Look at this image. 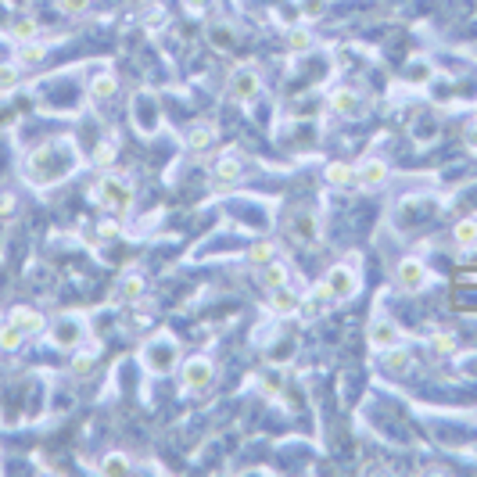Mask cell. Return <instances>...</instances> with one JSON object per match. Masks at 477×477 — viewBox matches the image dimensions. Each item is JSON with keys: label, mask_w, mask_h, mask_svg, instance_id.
<instances>
[{"label": "cell", "mask_w": 477, "mask_h": 477, "mask_svg": "<svg viewBox=\"0 0 477 477\" xmlns=\"http://www.w3.org/2000/svg\"><path fill=\"white\" fill-rule=\"evenodd\" d=\"M93 366H97L93 352H76V355H72V362H69L72 377H90V374H93Z\"/></svg>", "instance_id": "cell-30"}, {"label": "cell", "mask_w": 477, "mask_h": 477, "mask_svg": "<svg viewBox=\"0 0 477 477\" xmlns=\"http://www.w3.org/2000/svg\"><path fill=\"white\" fill-rule=\"evenodd\" d=\"M277 258V241H255L251 248H248V262L258 270V266H266V262H273Z\"/></svg>", "instance_id": "cell-21"}, {"label": "cell", "mask_w": 477, "mask_h": 477, "mask_svg": "<svg viewBox=\"0 0 477 477\" xmlns=\"http://www.w3.org/2000/svg\"><path fill=\"white\" fill-rule=\"evenodd\" d=\"M463 266H470V270H477V244H470V248H463Z\"/></svg>", "instance_id": "cell-37"}, {"label": "cell", "mask_w": 477, "mask_h": 477, "mask_svg": "<svg viewBox=\"0 0 477 477\" xmlns=\"http://www.w3.org/2000/svg\"><path fill=\"white\" fill-rule=\"evenodd\" d=\"M369 348H377V352H388L402 341V331L391 323V320H377V323H369Z\"/></svg>", "instance_id": "cell-11"}, {"label": "cell", "mask_w": 477, "mask_h": 477, "mask_svg": "<svg viewBox=\"0 0 477 477\" xmlns=\"http://www.w3.org/2000/svg\"><path fill=\"white\" fill-rule=\"evenodd\" d=\"M452 237H456V244H459V248L477 244V219H459V223L452 226Z\"/></svg>", "instance_id": "cell-27"}, {"label": "cell", "mask_w": 477, "mask_h": 477, "mask_svg": "<svg viewBox=\"0 0 477 477\" xmlns=\"http://www.w3.org/2000/svg\"><path fill=\"white\" fill-rule=\"evenodd\" d=\"M409 366H413V355H409L406 348H398V345H395V348H388V352H384V369H388V374H406Z\"/></svg>", "instance_id": "cell-22"}, {"label": "cell", "mask_w": 477, "mask_h": 477, "mask_svg": "<svg viewBox=\"0 0 477 477\" xmlns=\"http://www.w3.org/2000/svg\"><path fill=\"white\" fill-rule=\"evenodd\" d=\"M86 334V323L79 320V316H62V320L54 323V331H50V341L62 345V348H72L76 341H83Z\"/></svg>", "instance_id": "cell-8"}, {"label": "cell", "mask_w": 477, "mask_h": 477, "mask_svg": "<svg viewBox=\"0 0 477 477\" xmlns=\"http://www.w3.org/2000/svg\"><path fill=\"white\" fill-rule=\"evenodd\" d=\"M355 291H359V273L352 266H331L327 277H323V284L316 287V298H338V301H345Z\"/></svg>", "instance_id": "cell-2"}, {"label": "cell", "mask_w": 477, "mask_h": 477, "mask_svg": "<svg viewBox=\"0 0 477 477\" xmlns=\"http://www.w3.org/2000/svg\"><path fill=\"white\" fill-rule=\"evenodd\" d=\"M11 323H18L25 334H43V327H47V320L36 312V309H25V305H18L15 312H11Z\"/></svg>", "instance_id": "cell-15"}, {"label": "cell", "mask_w": 477, "mask_h": 477, "mask_svg": "<svg viewBox=\"0 0 477 477\" xmlns=\"http://www.w3.org/2000/svg\"><path fill=\"white\" fill-rule=\"evenodd\" d=\"M258 280H262V287L266 291H277V287H287V280H291V270L284 266V262H266V266H258Z\"/></svg>", "instance_id": "cell-13"}, {"label": "cell", "mask_w": 477, "mask_h": 477, "mask_svg": "<svg viewBox=\"0 0 477 477\" xmlns=\"http://www.w3.org/2000/svg\"><path fill=\"white\" fill-rule=\"evenodd\" d=\"M115 90H119L115 72H97V76L90 79V97H93V100H108V97H115Z\"/></svg>", "instance_id": "cell-18"}, {"label": "cell", "mask_w": 477, "mask_h": 477, "mask_svg": "<svg viewBox=\"0 0 477 477\" xmlns=\"http://www.w3.org/2000/svg\"><path fill=\"white\" fill-rule=\"evenodd\" d=\"M43 58H47V47L36 43V40H25V43L18 47V62H22V65H40Z\"/></svg>", "instance_id": "cell-28"}, {"label": "cell", "mask_w": 477, "mask_h": 477, "mask_svg": "<svg viewBox=\"0 0 477 477\" xmlns=\"http://www.w3.org/2000/svg\"><path fill=\"white\" fill-rule=\"evenodd\" d=\"M90 8V0H58V11H65V15H83Z\"/></svg>", "instance_id": "cell-34"}, {"label": "cell", "mask_w": 477, "mask_h": 477, "mask_svg": "<svg viewBox=\"0 0 477 477\" xmlns=\"http://www.w3.org/2000/svg\"><path fill=\"white\" fill-rule=\"evenodd\" d=\"M298 305H301V298H298L291 287H277V291H273V298H270V309H273L277 316H294V312H298Z\"/></svg>", "instance_id": "cell-17"}, {"label": "cell", "mask_w": 477, "mask_h": 477, "mask_svg": "<svg viewBox=\"0 0 477 477\" xmlns=\"http://www.w3.org/2000/svg\"><path fill=\"white\" fill-rule=\"evenodd\" d=\"M331 108L338 112V115H345V119H359L362 115V97L352 90V86H338L334 93H331Z\"/></svg>", "instance_id": "cell-10"}, {"label": "cell", "mask_w": 477, "mask_h": 477, "mask_svg": "<svg viewBox=\"0 0 477 477\" xmlns=\"http://www.w3.org/2000/svg\"><path fill=\"white\" fill-rule=\"evenodd\" d=\"M388 162L384 158H362V162L355 166V183H362V187H381V183H388Z\"/></svg>", "instance_id": "cell-9"}, {"label": "cell", "mask_w": 477, "mask_h": 477, "mask_svg": "<svg viewBox=\"0 0 477 477\" xmlns=\"http://www.w3.org/2000/svg\"><path fill=\"white\" fill-rule=\"evenodd\" d=\"M287 234L298 244H316L320 241V219H316V212H309V208L294 212V216L287 219Z\"/></svg>", "instance_id": "cell-6"}, {"label": "cell", "mask_w": 477, "mask_h": 477, "mask_svg": "<svg viewBox=\"0 0 477 477\" xmlns=\"http://www.w3.org/2000/svg\"><path fill=\"white\" fill-rule=\"evenodd\" d=\"M93 197L104 205V208H112V212H130V205H133V187H130V180H122V176H104L97 187H93Z\"/></svg>", "instance_id": "cell-3"}, {"label": "cell", "mask_w": 477, "mask_h": 477, "mask_svg": "<svg viewBox=\"0 0 477 477\" xmlns=\"http://www.w3.org/2000/svg\"><path fill=\"white\" fill-rule=\"evenodd\" d=\"M183 8H187L190 15H205V11L212 8V0H183Z\"/></svg>", "instance_id": "cell-35"}, {"label": "cell", "mask_w": 477, "mask_h": 477, "mask_svg": "<svg viewBox=\"0 0 477 477\" xmlns=\"http://www.w3.org/2000/svg\"><path fill=\"white\" fill-rule=\"evenodd\" d=\"M258 86H262V79H258V72H255L251 65H241V69L230 76V97H234V100H251V97L258 93Z\"/></svg>", "instance_id": "cell-7"}, {"label": "cell", "mask_w": 477, "mask_h": 477, "mask_svg": "<svg viewBox=\"0 0 477 477\" xmlns=\"http://www.w3.org/2000/svg\"><path fill=\"white\" fill-rule=\"evenodd\" d=\"M241 173H244V162H241V154H237V151L223 154L219 162H216V183H237V180H241Z\"/></svg>", "instance_id": "cell-14"}, {"label": "cell", "mask_w": 477, "mask_h": 477, "mask_svg": "<svg viewBox=\"0 0 477 477\" xmlns=\"http://www.w3.org/2000/svg\"><path fill=\"white\" fill-rule=\"evenodd\" d=\"M18 79H22V72H18V65H0V93H11L15 86H18Z\"/></svg>", "instance_id": "cell-31"}, {"label": "cell", "mask_w": 477, "mask_h": 477, "mask_svg": "<svg viewBox=\"0 0 477 477\" xmlns=\"http://www.w3.org/2000/svg\"><path fill=\"white\" fill-rule=\"evenodd\" d=\"M115 158H119V144H115V140H104V144H97V151H93V166H97V169H112Z\"/></svg>", "instance_id": "cell-26"}, {"label": "cell", "mask_w": 477, "mask_h": 477, "mask_svg": "<svg viewBox=\"0 0 477 477\" xmlns=\"http://www.w3.org/2000/svg\"><path fill=\"white\" fill-rule=\"evenodd\" d=\"M431 348H435L438 355H449V352L456 348V338H452V334H435V338H431Z\"/></svg>", "instance_id": "cell-32"}, {"label": "cell", "mask_w": 477, "mask_h": 477, "mask_svg": "<svg viewBox=\"0 0 477 477\" xmlns=\"http://www.w3.org/2000/svg\"><path fill=\"white\" fill-rule=\"evenodd\" d=\"M180 362V348L169 334H158L154 341H147L144 348V366L151 369V374H173Z\"/></svg>", "instance_id": "cell-1"}, {"label": "cell", "mask_w": 477, "mask_h": 477, "mask_svg": "<svg viewBox=\"0 0 477 477\" xmlns=\"http://www.w3.org/2000/svg\"><path fill=\"white\" fill-rule=\"evenodd\" d=\"M11 212H15V194H0V216H11Z\"/></svg>", "instance_id": "cell-36"}, {"label": "cell", "mask_w": 477, "mask_h": 477, "mask_svg": "<svg viewBox=\"0 0 477 477\" xmlns=\"http://www.w3.org/2000/svg\"><path fill=\"white\" fill-rule=\"evenodd\" d=\"M395 284L406 291V294H416L427 287V266H423L420 258H406L398 262V270H395Z\"/></svg>", "instance_id": "cell-5"}, {"label": "cell", "mask_w": 477, "mask_h": 477, "mask_svg": "<svg viewBox=\"0 0 477 477\" xmlns=\"http://www.w3.org/2000/svg\"><path fill=\"white\" fill-rule=\"evenodd\" d=\"M323 180H327L331 187H352V183H355V169L345 166V162H331V166L323 169Z\"/></svg>", "instance_id": "cell-20"}, {"label": "cell", "mask_w": 477, "mask_h": 477, "mask_svg": "<svg viewBox=\"0 0 477 477\" xmlns=\"http://www.w3.org/2000/svg\"><path fill=\"white\" fill-rule=\"evenodd\" d=\"M205 40H208L212 47H216V50H234V43H237V29H234L226 18H216V22H208Z\"/></svg>", "instance_id": "cell-12"}, {"label": "cell", "mask_w": 477, "mask_h": 477, "mask_svg": "<svg viewBox=\"0 0 477 477\" xmlns=\"http://www.w3.org/2000/svg\"><path fill=\"white\" fill-rule=\"evenodd\" d=\"M25 331L18 327V323H4V327H0V348H4V352H15V348H22L25 345Z\"/></svg>", "instance_id": "cell-23"}, {"label": "cell", "mask_w": 477, "mask_h": 477, "mask_svg": "<svg viewBox=\"0 0 477 477\" xmlns=\"http://www.w3.org/2000/svg\"><path fill=\"white\" fill-rule=\"evenodd\" d=\"M36 33H40V22H36L33 15H18V18L11 22V36H15L18 43H25V40H36Z\"/></svg>", "instance_id": "cell-24"}, {"label": "cell", "mask_w": 477, "mask_h": 477, "mask_svg": "<svg viewBox=\"0 0 477 477\" xmlns=\"http://www.w3.org/2000/svg\"><path fill=\"white\" fill-rule=\"evenodd\" d=\"M327 11V0H301V15L305 18H320Z\"/></svg>", "instance_id": "cell-33"}, {"label": "cell", "mask_w": 477, "mask_h": 477, "mask_svg": "<svg viewBox=\"0 0 477 477\" xmlns=\"http://www.w3.org/2000/svg\"><path fill=\"white\" fill-rule=\"evenodd\" d=\"M100 237H119V223L115 219H104L100 223Z\"/></svg>", "instance_id": "cell-38"}, {"label": "cell", "mask_w": 477, "mask_h": 477, "mask_svg": "<svg viewBox=\"0 0 477 477\" xmlns=\"http://www.w3.org/2000/svg\"><path fill=\"white\" fill-rule=\"evenodd\" d=\"M140 294H144V277H140V273L122 277V284H119V298H122V301H137Z\"/></svg>", "instance_id": "cell-29"}, {"label": "cell", "mask_w": 477, "mask_h": 477, "mask_svg": "<svg viewBox=\"0 0 477 477\" xmlns=\"http://www.w3.org/2000/svg\"><path fill=\"white\" fill-rule=\"evenodd\" d=\"M212 144H216V126H212V122H197V126L187 133V147H190V151H197V154H201V151H208Z\"/></svg>", "instance_id": "cell-16"}, {"label": "cell", "mask_w": 477, "mask_h": 477, "mask_svg": "<svg viewBox=\"0 0 477 477\" xmlns=\"http://www.w3.org/2000/svg\"><path fill=\"white\" fill-rule=\"evenodd\" d=\"M212 377H216V366H212L208 355H190V359L183 362V384H187L190 391H205V388L212 384Z\"/></svg>", "instance_id": "cell-4"}, {"label": "cell", "mask_w": 477, "mask_h": 477, "mask_svg": "<svg viewBox=\"0 0 477 477\" xmlns=\"http://www.w3.org/2000/svg\"><path fill=\"white\" fill-rule=\"evenodd\" d=\"M312 43H316V36H312L309 25H294V29L287 33V50H291V54H309Z\"/></svg>", "instance_id": "cell-19"}, {"label": "cell", "mask_w": 477, "mask_h": 477, "mask_svg": "<svg viewBox=\"0 0 477 477\" xmlns=\"http://www.w3.org/2000/svg\"><path fill=\"white\" fill-rule=\"evenodd\" d=\"M100 473H108V477H126L130 473V459L122 452H108L100 459Z\"/></svg>", "instance_id": "cell-25"}]
</instances>
